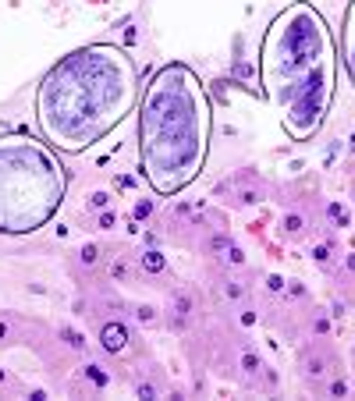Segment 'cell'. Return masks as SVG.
I'll return each mask as SVG.
<instances>
[{
  "label": "cell",
  "mask_w": 355,
  "mask_h": 401,
  "mask_svg": "<svg viewBox=\"0 0 355 401\" xmlns=\"http://www.w3.org/2000/svg\"><path fill=\"white\" fill-rule=\"evenodd\" d=\"M139 397H156V387H149V383H139Z\"/></svg>",
  "instance_id": "obj_18"
},
{
  "label": "cell",
  "mask_w": 355,
  "mask_h": 401,
  "mask_svg": "<svg viewBox=\"0 0 355 401\" xmlns=\"http://www.w3.org/2000/svg\"><path fill=\"white\" fill-rule=\"evenodd\" d=\"M312 259H316L320 266H327V263H330V249H327V245H316V252H312Z\"/></svg>",
  "instance_id": "obj_11"
},
{
  "label": "cell",
  "mask_w": 355,
  "mask_h": 401,
  "mask_svg": "<svg viewBox=\"0 0 355 401\" xmlns=\"http://www.w3.org/2000/svg\"><path fill=\"white\" fill-rule=\"evenodd\" d=\"M330 217H334V220H337V224H341V227H348V217H344V210H341V206H337V203H334V206H330Z\"/></svg>",
  "instance_id": "obj_12"
},
{
  "label": "cell",
  "mask_w": 355,
  "mask_h": 401,
  "mask_svg": "<svg viewBox=\"0 0 355 401\" xmlns=\"http://www.w3.org/2000/svg\"><path fill=\"white\" fill-rule=\"evenodd\" d=\"M188 312H192V298L181 291V295H174V327H181L185 319H188Z\"/></svg>",
  "instance_id": "obj_7"
},
{
  "label": "cell",
  "mask_w": 355,
  "mask_h": 401,
  "mask_svg": "<svg viewBox=\"0 0 355 401\" xmlns=\"http://www.w3.org/2000/svg\"><path fill=\"white\" fill-rule=\"evenodd\" d=\"M100 344H103V351H110V355H121L125 348H128V327L125 323H103V330H100Z\"/></svg>",
  "instance_id": "obj_6"
},
{
  "label": "cell",
  "mask_w": 355,
  "mask_h": 401,
  "mask_svg": "<svg viewBox=\"0 0 355 401\" xmlns=\"http://www.w3.org/2000/svg\"><path fill=\"white\" fill-rule=\"evenodd\" d=\"M64 337H68V344H71V348H82V344H86V341H82V337H78L75 330H64Z\"/></svg>",
  "instance_id": "obj_16"
},
{
  "label": "cell",
  "mask_w": 355,
  "mask_h": 401,
  "mask_svg": "<svg viewBox=\"0 0 355 401\" xmlns=\"http://www.w3.org/2000/svg\"><path fill=\"white\" fill-rule=\"evenodd\" d=\"M135 100V64L121 47L96 43L64 57L36 93V114L47 142L82 153L100 142Z\"/></svg>",
  "instance_id": "obj_2"
},
{
  "label": "cell",
  "mask_w": 355,
  "mask_h": 401,
  "mask_svg": "<svg viewBox=\"0 0 355 401\" xmlns=\"http://www.w3.org/2000/svg\"><path fill=\"white\" fill-rule=\"evenodd\" d=\"M227 295H231V298H242V295H245V288H238V284H231V288H227Z\"/></svg>",
  "instance_id": "obj_20"
},
{
  "label": "cell",
  "mask_w": 355,
  "mask_h": 401,
  "mask_svg": "<svg viewBox=\"0 0 355 401\" xmlns=\"http://www.w3.org/2000/svg\"><path fill=\"white\" fill-rule=\"evenodd\" d=\"M242 366H245L249 373H256V369H259V358H256V355H245V358H242Z\"/></svg>",
  "instance_id": "obj_15"
},
{
  "label": "cell",
  "mask_w": 355,
  "mask_h": 401,
  "mask_svg": "<svg viewBox=\"0 0 355 401\" xmlns=\"http://www.w3.org/2000/svg\"><path fill=\"white\" fill-rule=\"evenodd\" d=\"M259 82L291 139L316 135L334 100V36L309 0L270 22L259 47Z\"/></svg>",
  "instance_id": "obj_1"
},
{
  "label": "cell",
  "mask_w": 355,
  "mask_h": 401,
  "mask_svg": "<svg viewBox=\"0 0 355 401\" xmlns=\"http://www.w3.org/2000/svg\"><path fill=\"white\" fill-rule=\"evenodd\" d=\"M341 57H344L348 78H351V86H355V0H351V8L344 11V32H341Z\"/></svg>",
  "instance_id": "obj_5"
},
{
  "label": "cell",
  "mask_w": 355,
  "mask_h": 401,
  "mask_svg": "<svg viewBox=\"0 0 355 401\" xmlns=\"http://www.w3.org/2000/svg\"><path fill=\"white\" fill-rule=\"evenodd\" d=\"M61 164L32 139H0V234L43 227L64 199Z\"/></svg>",
  "instance_id": "obj_4"
},
{
  "label": "cell",
  "mask_w": 355,
  "mask_h": 401,
  "mask_svg": "<svg viewBox=\"0 0 355 401\" xmlns=\"http://www.w3.org/2000/svg\"><path fill=\"white\" fill-rule=\"evenodd\" d=\"M4 334H8V327H4V323H0V341H4Z\"/></svg>",
  "instance_id": "obj_21"
},
{
  "label": "cell",
  "mask_w": 355,
  "mask_h": 401,
  "mask_svg": "<svg viewBox=\"0 0 355 401\" xmlns=\"http://www.w3.org/2000/svg\"><path fill=\"white\" fill-rule=\"evenodd\" d=\"M284 227H288V234H298V231H302V217H288Z\"/></svg>",
  "instance_id": "obj_13"
},
{
  "label": "cell",
  "mask_w": 355,
  "mask_h": 401,
  "mask_svg": "<svg viewBox=\"0 0 355 401\" xmlns=\"http://www.w3.org/2000/svg\"><path fill=\"white\" fill-rule=\"evenodd\" d=\"M107 199H110V195H107V192H96V195H93V199H89V203H93V206H96V210H100V206H107Z\"/></svg>",
  "instance_id": "obj_17"
},
{
  "label": "cell",
  "mask_w": 355,
  "mask_h": 401,
  "mask_svg": "<svg viewBox=\"0 0 355 401\" xmlns=\"http://www.w3.org/2000/svg\"><path fill=\"white\" fill-rule=\"evenodd\" d=\"M327 362H330L327 355H320V358H316V351H312V355H305V373H309V376H323V373H327V369H323Z\"/></svg>",
  "instance_id": "obj_8"
},
{
  "label": "cell",
  "mask_w": 355,
  "mask_h": 401,
  "mask_svg": "<svg viewBox=\"0 0 355 401\" xmlns=\"http://www.w3.org/2000/svg\"><path fill=\"white\" fill-rule=\"evenodd\" d=\"M344 394H348V383L337 380V383H334V397H344Z\"/></svg>",
  "instance_id": "obj_19"
},
{
  "label": "cell",
  "mask_w": 355,
  "mask_h": 401,
  "mask_svg": "<svg viewBox=\"0 0 355 401\" xmlns=\"http://www.w3.org/2000/svg\"><path fill=\"white\" fill-rule=\"evenodd\" d=\"M142 174L160 195H174L195 181L210 153V100L188 64L156 71L139 114Z\"/></svg>",
  "instance_id": "obj_3"
},
{
  "label": "cell",
  "mask_w": 355,
  "mask_h": 401,
  "mask_svg": "<svg viewBox=\"0 0 355 401\" xmlns=\"http://www.w3.org/2000/svg\"><path fill=\"white\" fill-rule=\"evenodd\" d=\"M96 259H100L96 245H86V249H82V263H96Z\"/></svg>",
  "instance_id": "obj_14"
},
{
  "label": "cell",
  "mask_w": 355,
  "mask_h": 401,
  "mask_svg": "<svg viewBox=\"0 0 355 401\" xmlns=\"http://www.w3.org/2000/svg\"><path fill=\"white\" fill-rule=\"evenodd\" d=\"M142 270H146V273H160V270H164V256H160V252H146V256H142Z\"/></svg>",
  "instance_id": "obj_9"
},
{
  "label": "cell",
  "mask_w": 355,
  "mask_h": 401,
  "mask_svg": "<svg viewBox=\"0 0 355 401\" xmlns=\"http://www.w3.org/2000/svg\"><path fill=\"white\" fill-rule=\"evenodd\" d=\"M86 376H89L96 387H107V373H103L100 366H86Z\"/></svg>",
  "instance_id": "obj_10"
}]
</instances>
